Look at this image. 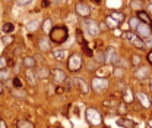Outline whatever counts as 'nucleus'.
<instances>
[{
    "mask_svg": "<svg viewBox=\"0 0 152 128\" xmlns=\"http://www.w3.org/2000/svg\"><path fill=\"white\" fill-rule=\"evenodd\" d=\"M50 40L54 44H63L69 37V30L65 25H56L50 30Z\"/></svg>",
    "mask_w": 152,
    "mask_h": 128,
    "instance_id": "obj_1",
    "label": "nucleus"
},
{
    "mask_svg": "<svg viewBox=\"0 0 152 128\" xmlns=\"http://www.w3.org/2000/svg\"><path fill=\"white\" fill-rule=\"evenodd\" d=\"M86 121H88L89 125H100L101 121H103L101 119V113L97 109L89 108V109H86Z\"/></svg>",
    "mask_w": 152,
    "mask_h": 128,
    "instance_id": "obj_2",
    "label": "nucleus"
},
{
    "mask_svg": "<svg viewBox=\"0 0 152 128\" xmlns=\"http://www.w3.org/2000/svg\"><path fill=\"white\" fill-rule=\"evenodd\" d=\"M82 57H80V55L79 53H73L70 57H69V62H67V68H69V71H72V72H76V71H79L80 68H82Z\"/></svg>",
    "mask_w": 152,
    "mask_h": 128,
    "instance_id": "obj_3",
    "label": "nucleus"
},
{
    "mask_svg": "<svg viewBox=\"0 0 152 128\" xmlns=\"http://www.w3.org/2000/svg\"><path fill=\"white\" fill-rule=\"evenodd\" d=\"M72 83H73V85H75L82 94H88V93H89V85H88V83H86L82 77H75V78L72 80Z\"/></svg>",
    "mask_w": 152,
    "mask_h": 128,
    "instance_id": "obj_4",
    "label": "nucleus"
},
{
    "mask_svg": "<svg viewBox=\"0 0 152 128\" xmlns=\"http://www.w3.org/2000/svg\"><path fill=\"white\" fill-rule=\"evenodd\" d=\"M85 27H86L89 36L97 37V36L100 34V25L97 24V21H94V19H86V21H85Z\"/></svg>",
    "mask_w": 152,
    "mask_h": 128,
    "instance_id": "obj_5",
    "label": "nucleus"
},
{
    "mask_svg": "<svg viewBox=\"0 0 152 128\" xmlns=\"http://www.w3.org/2000/svg\"><path fill=\"white\" fill-rule=\"evenodd\" d=\"M107 87H108V81H107L105 78H98V77H95V78L92 80V88H94V91H97V93H101V91L107 90Z\"/></svg>",
    "mask_w": 152,
    "mask_h": 128,
    "instance_id": "obj_6",
    "label": "nucleus"
},
{
    "mask_svg": "<svg viewBox=\"0 0 152 128\" xmlns=\"http://www.w3.org/2000/svg\"><path fill=\"white\" fill-rule=\"evenodd\" d=\"M50 74L53 75V81H54L56 84H62V83H65V80H66L65 71H62V69H59V68H53V69L50 71Z\"/></svg>",
    "mask_w": 152,
    "mask_h": 128,
    "instance_id": "obj_7",
    "label": "nucleus"
},
{
    "mask_svg": "<svg viewBox=\"0 0 152 128\" xmlns=\"http://www.w3.org/2000/svg\"><path fill=\"white\" fill-rule=\"evenodd\" d=\"M136 33H138V36H139V37H143V39H148V37H151L152 30H151V27H149L148 24H145V22H142V24H139V27L136 28Z\"/></svg>",
    "mask_w": 152,
    "mask_h": 128,
    "instance_id": "obj_8",
    "label": "nucleus"
},
{
    "mask_svg": "<svg viewBox=\"0 0 152 128\" xmlns=\"http://www.w3.org/2000/svg\"><path fill=\"white\" fill-rule=\"evenodd\" d=\"M126 39L132 43L135 47H138V49H143V47H145V46H143V41L141 40V37H139L138 34H133V33H126Z\"/></svg>",
    "mask_w": 152,
    "mask_h": 128,
    "instance_id": "obj_9",
    "label": "nucleus"
},
{
    "mask_svg": "<svg viewBox=\"0 0 152 128\" xmlns=\"http://www.w3.org/2000/svg\"><path fill=\"white\" fill-rule=\"evenodd\" d=\"M75 10H76V13H77V15H80V16H89V13H91L89 6H88V4H85V3H82V1L76 3Z\"/></svg>",
    "mask_w": 152,
    "mask_h": 128,
    "instance_id": "obj_10",
    "label": "nucleus"
},
{
    "mask_svg": "<svg viewBox=\"0 0 152 128\" xmlns=\"http://www.w3.org/2000/svg\"><path fill=\"white\" fill-rule=\"evenodd\" d=\"M117 62V53L114 47H108L105 52V63H115Z\"/></svg>",
    "mask_w": 152,
    "mask_h": 128,
    "instance_id": "obj_11",
    "label": "nucleus"
},
{
    "mask_svg": "<svg viewBox=\"0 0 152 128\" xmlns=\"http://www.w3.org/2000/svg\"><path fill=\"white\" fill-rule=\"evenodd\" d=\"M148 75H149V69H148L146 66H141V68H138V69L135 71V77H136L138 80H146Z\"/></svg>",
    "mask_w": 152,
    "mask_h": 128,
    "instance_id": "obj_12",
    "label": "nucleus"
},
{
    "mask_svg": "<svg viewBox=\"0 0 152 128\" xmlns=\"http://www.w3.org/2000/svg\"><path fill=\"white\" fill-rule=\"evenodd\" d=\"M25 75H27V80H28V83L32 85H37V80H38V77H37V74L32 71V69H27L25 71Z\"/></svg>",
    "mask_w": 152,
    "mask_h": 128,
    "instance_id": "obj_13",
    "label": "nucleus"
},
{
    "mask_svg": "<svg viewBox=\"0 0 152 128\" xmlns=\"http://www.w3.org/2000/svg\"><path fill=\"white\" fill-rule=\"evenodd\" d=\"M136 97L141 100V105L143 106V108H149V105H151V102H149V99L145 96V93H142V91H139L138 94H136Z\"/></svg>",
    "mask_w": 152,
    "mask_h": 128,
    "instance_id": "obj_14",
    "label": "nucleus"
},
{
    "mask_svg": "<svg viewBox=\"0 0 152 128\" xmlns=\"http://www.w3.org/2000/svg\"><path fill=\"white\" fill-rule=\"evenodd\" d=\"M117 125H118V127H124V128H133L136 125V122L132 121V119H118V121H117Z\"/></svg>",
    "mask_w": 152,
    "mask_h": 128,
    "instance_id": "obj_15",
    "label": "nucleus"
},
{
    "mask_svg": "<svg viewBox=\"0 0 152 128\" xmlns=\"http://www.w3.org/2000/svg\"><path fill=\"white\" fill-rule=\"evenodd\" d=\"M67 56V52L66 50H53V57L56 60H65Z\"/></svg>",
    "mask_w": 152,
    "mask_h": 128,
    "instance_id": "obj_16",
    "label": "nucleus"
},
{
    "mask_svg": "<svg viewBox=\"0 0 152 128\" xmlns=\"http://www.w3.org/2000/svg\"><path fill=\"white\" fill-rule=\"evenodd\" d=\"M38 47H39L41 52H50V41L47 39H42L38 43Z\"/></svg>",
    "mask_w": 152,
    "mask_h": 128,
    "instance_id": "obj_17",
    "label": "nucleus"
},
{
    "mask_svg": "<svg viewBox=\"0 0 152 128\" xmlns=\"http://www.w3.org/2000/svg\"><path fill=\"white\" fill-rule=\"evenodd\" d=\"M48 74H50V71L47 69V68H44V66H41V68H38L37 69V77L38 78H47L48 77Z\"/></svg>",
    "mask_w": 152,
    "mask_h": 128,
    "instance_id": "obj_18",
    "label": "nucleus"
},
{
    "mask_svg": "<svg viewBox=\"0 0 152 128\" xmlns=\"http://www.w3.org/2000/svg\"><path fill=\"white\" fill-rule=\"evenodd\" d=\"M138 18H139V21L142 19L145 24H149V22H152L151 18H149V15H148V13H145L143 10H138Z\"/></svg>",
    "mask_w": 152,
    "mask_h": 128,
    "instance_id": "obj_19",
    "label": "nucleus"
},
{
    "mask_svg": "<svg viewBox=\"0 0 152 128\" xmlns=\"http://www.w3.org/2000/svg\"><path fill=\"white\" fill-rule=\"evenodd\" d=\"M16 125H18V128H34V124L27 121V119H19L16 122Z\"/></svg>",
    "mask_w": 152,
    "mask_h": 128,
    "instance_id": "obj_20",
    "label": "nucleus"
},
{
    "mask_svg": "<svg viewBox=\"0 0 152 128\" xmlns=\"http://www.w3.org/2000/svg\"><path fill=\"white\" fill-rule=\"evenodd\" d=\"M24 65H25L28 69H31V68L35 65V59H34L32 56H27V57H24Z\"/></svg>",
    "mask_w": 152,
    "mask_h": 128,
    "instance_id": "obj_21",
    "label": "nucleus"
},
{
    "mask_svg": "<svg viewBox=\"0 0 152 128\" xmlns=\"http://www.w3.org/2000/svg\"><path fill=\"white\" fill-rule=\"evenodd\" d=\"M1 30H3V33H4V34H10V33L15 30V27H13V24H10V22H6V24L3 25V28H1Z\"/></svg>",
    "mask_w": 152,
    "mask_h": 128,
    "instance_id": "obj_22",
    "label": "nucleus"
},
{
    "mask_svg": "<svg viewBox=\"0 0 152 128\" xmlns=\"http://www.w3.org/2000/svg\"><path fill=\"white\" fill-rule=\"evenodd\" d=\"M38 27H39V21H31L28 25H27V28H28V31H31V33H34L35 30H37Z\"/></svg>",
    "mask_w": 152,
    "mask_h": 128,
    "instance_id": "obj_23",
    "label": "nucleus"
},
{
    "mask_svg": "<svg viewBox=\"0 0 152 128\" xmlns=\"http://www.w3.org/2000/svg\"><path fill=\"white\" fill-rule=\"evenodd\" d=\"M129 25H130V28H138L139 27V18L136 16H133V18H130V22H129Z\"/></svg>",
    "mask_w": 152,
    "mask_h": 128,
    "instance_id": "obj_24",
    "label": "nucleus"
},
{
    "mask_svg": "<svg viewBox=\"0 0 152 128\" xmlns=\"http://www.w3.org/2000/svg\"><path fill=\"white\" fill-rule=\"evenodd\" d=\"M111 18H113L114 21H123V19H124V15H123L121 12H113V13H111Z\"/></svg>",
    "mask_w": 152,
    "mask_h": 128,
    "instance_id": "obj_25",
    "label": "nucleus"
},
{
    "mask_svg": "<svg viewBox=\"0 0 152 128\" xmlns=\"http://www.w3.org/2000/svg\"><path fill=\"white\" fill-rule=\"evenodd\" d=\"M95 57H97V60H98L100 63H105V53H103V52H98V53L95 55Z\"/></svg>",
    "mask_w": 152,
    "mask_h": 128,
    "instance_id": "obj_26",
    "label": "nucleus"
},
{
    "mask_svg": "<svg viewBox=\"0 0 152 128\" xmlns=\"http://www.w3.org/2000/svg\"><path fill=\"white\" fill-rule=\"evenodd\" d=\"M76 40H77V43H80V44H86L85 40H83V34H82L80 30H76Z\"/></svg>",
    "mask_w": 152,
    "mask_h": 128,
    "instance_id": "obj_27",
    "label": "nucleus"
},
{
    "mask_svg": "<svg viewBox=\"0 0 152 128\" xmlns=\"http://www.w3.org/2000/svg\"><path fill=\"white\" fill-rule=\"evenodd\" d=\"M105 22H107V25H108L110 28H115V27H117V22L114 21L111 16H107V18H105Z\"/></svg>",
    "mask_w": 152,
    "mask_h": 128,
    "instance_id": "obj_28",
    "label": "nucleus"
},
{
    "mask_svg": "<svg viewBox=\"0 0 152 128\" xmlns=\"http://www.w3.org/2000/svg\"><path fill=\"white\" fill-rule=\"evenodd\" d=\"M130 6H132L133 9H139V10H141V7H142V0H133V1L130 3Z\"/></svg>",
    "mask_w": 152,
    "mask_h": 128,
    "instance_id": "obj_29",
    "label": "nucleus"
},
{
    "mask_svg": "<svg viewBox=\"0 0 152 128\" xmlns=\"http://www.w3.org/2000/svg\"><path fill=\"white\" fill-rule=\"evenodd\" d=\"M42 28H44V31H45V33H50V30H51V21H50V19H45V21H44Z\"/></svg>",
    "mask_w": 152,
    "mask_h": 128,
    "instance_id": "obj_30",
    "label": "nucleus"
},
{
    "mask_svg": "<svg viewBox=\"0 0 152 128\" xmlns=\"http://www.w3.org/2000/svg\"><path fill=\"white\" fill-rule=\"evenodd\" d=\"M12 41H13V37H12V36H4V37L1 39V43H3L4 46H7V44H12Z\"/></svg>",
    "mask_w": 152,
    "mask_h": 128,
    "instance_id": "obj_31",
    "label": "nucleus"
},
{
    "mask_svg": "<svg viewBox=\"0 0 152 128\" xmlns=\"http://www.w3.org/2000/svg\"><path fill=\"white\" fill-rule=\"evenodd\" d=\"M7 77H9V71L6 68L0 69V80H7Z\"/></svg>",
    "mask_w": 152,
    "mask_h": 128,
    "instance_id": "obj_32",
    "label": "nucleus"
},
{
    "mask_svg": "<svg viewBox=\"0 0 152 128\" xmlns=\"http://www.w3.org/2000/svg\"><path fill=\"white\" fill-rule=\"evenodd\" d=\"M123 74H124V71H123V68H115V69H114V75H115L117 78H120V77H123Z\"/></svg>",
    "mask_w": 152,
    "mask_h": 128,
    "instance_id": "obj_33",
    "label": "nucleus"
},
{
    "mask_svg": "<svg viewBox=\"0 0 152 128\" xmlns=\"http://www.w3.org/2000/svg\"><path fill=\"white\" fill-rule=\"evenodd\" d=\"M118 112H120V113H126V112H127V106H126V103H121V105L118 106Z\"/></svg>",
    "mask_w": 152,
    "mask_h": 128,
    "instance_id": "obj_34",
    "label": "nucleus"
},
{
    "mask_svg": "<svg viewBox=\"0 0 152 128\" xmlns=\"http://www.w3.org/2000/svg\"><path fill=\"white\" fill-rule=\"evenodd\" d=\"M6 63H7V60H6V56H1V57H0V69L6 68Z\"/></svg>",
    "mask_w": 152,
    "mask_h": 128,
    "instance_id": "obj_35",
    "label": "nucleus"
},
{
    "mask_svg": "<svg viewBox=\"0 0 152 128\" xmlns=\"http://www.w3.org/2000/svg\"><path fill=\"white\" fill-rule=\"evenodd\" d=\"M143 46H146L148 49H152V39H151V37L145 39V41H143Z\"/></svg>",
    "mask_w": 152,
    "mask_h": 128,
    "instance_id": "obj_36",
    "label": "nucleus"
},
{
    "mask_svg": "<svg viewBox=\"0 0 152 128\" xmlns=\"http://www.w3.org/2000/svg\"><path fill=\"white\" fill-rule=\"evenodd\" d=\"M13 85H15L16 88H21V87H22V83H21V80H19L18 77H16V78L13 80Z\"/></svg>",
    "mask_w": 152,
    "mask_h": 128,
    "instance_id": "obj_37",
    "label": "nucleus"
},
{
    "mask_svg": "<svg viewBox=\"0 0 152 128\" xmlns=\"http://www.w3.org/2000/svg\"><path fill=\"white\" fill-rule=\"evenodd\" d=\"M32 0H18V4L19 6H25V4H29Z\"/></svg>",
    "mask_w": 152,
    "mask_h": 128,
    "instance_id": "obj_38",
    "label": "nucleus"
},
{
    "mask_svg": "<svg viewBox=\"0 0 152 128\" xmlns=\"http://www.w3.org/2000/svg\"><path fill=\"white\" fill-rule=\"evenodd\" d=\"M132 62H133L135 65H138V63L141 62V57H139V56H133V59H132Z\"/></svg>",
    "mask_w": 152,
    "mask_h": 128,
    "instance_id": "obj_39",
    "label": "nucleus"
},
{
    "mask_svg": "<svg viewBox=\"0 0 152 128\" xmlns=\"http://www.w3.org/2000/svg\"><path fill=\"white\" fill-rule=\"evenodd\" d=\"M54 90H56V88H54V85H48V88H47V91H48V94H51V91H53V93H54Z\"/></svg>",
    "mask_w": 152,
    "mask_h": 128,
    "instance_id": "obj_40",
    "label": "nucleus"
},
{
    "mask_svg": "<svg viewBox=\"0 0 152 128\" xmlns=\"http://www.w3.org/2000/svg\"><path fill=\"white\" fill-rule=\"evenodd\" d=\"M146 10H148V15H152V3H151V4H148Z\"/></svg>",
    "mask_w": 152,
    "mask_h": 128,
    "instance_id": "obj_41",
    "label": "nucleus"
},
{
    "mask_svg": "<svg viewBox=\"0 0 152 128\" xmlns=\"http://www.w3.org/2000/svg\"><path fill=\"white\" fill-rule=\"evenodd\" d=\"M148 60H149V63H152V50L149 52V55H148Z\"/></svg>",
    "mask_w": 152,
    "mask_h": 128,
    "instance_id": "obj_42",
    "label": "nucleus"
},
{
    "mask_svg": "<svg viewBox=\"0 0 152 128\" xmlns=\"http://www.w3.org/2000/svg\"><path fill=\"white\" fill-rule=\"evenodd\" d=\"M0 128H6V124H4V121H0Z\"/></svg>",
    "mask_w": 152,
    "mask_h": 128,
    "instance_id": "obj_43",
    "label": "nucleus"
},
{
    "mask_svg": "<svg viewBox=\"0 0 152 128\" xmlns=\"http://www.w3.org/2000/svg\"><path fill=\"white\" fill-rule=\"evenodd\" d=\"M148 125H149V128H152V118L148 119Z\"/></svg>",
    "mask_w": 152,
    "mask_h": 128,
    "instance_id": "obj_44",
    "label": "nucleus"
},
{
    "mask_svg": "<svg viewBox=\"0 0 152 128\" xmlns=\"http://www.w3.org/2000/svg\"><path fill=\"white\" fill-rule=\"evenodd\" d=\"M51 1H54V3H63L65 0H51Z\"/></svg>",
    "mask_w": 152,
    "mask_h": 128,
    "instance_id": "obj_45",
    "label": "nucleus"
},
{
    "mask_svg": "<svg viewBox=\"0 0 152 128\" xmlns=\"http://www.w3.org/2000/svg\"><path fill=\"white\" fill-rule=\"evenodd\" d=\"M94 1H95V3H101L103 0H94Z\"/></svg>",
    "mask_w": 152,
    "mask_h": 128,
    "instance_id": "obj_46",
    "label": "nucleus"
},
{
    "mask_svg": "<svg viewBox=\"0 0 152 128\" xmlns=\"http://www.w3.org/2000/svg\"><path fill=\"white\" fill-rule=\"evenodd\" d=\"M149 84H151V93H152V78H151V81H149Z\"/></svg>",
    "mask_w": 152,
    "mask_h": 128,
    "instance_id": "obj_47",
    "label": "nucleus"
},
{
    "mask_svg": "<svg viewBox=\"0 0 152 128\" xmlns=\"http://www.w3.org/2000/svg\"><path fill=\"white\" fill-rule=\"evenodd\" d=\"M0 94H1V84H0Z\"/></svg>",
    "mask_w": 152,
    "mask_h": 128,
    "instance_id": "obj_48",
    "label": "nucleus"
},
{
    "mask_svg": "<svg viewBox=\"0 0 152 128\" xmlns=\"http://www.w3.org/2000/svg\"><path fill=\"white\" fill-rule=\"evenodd\" d=\"M151 1H152V0H151Z\"/></svg>",
    "mask_w": 152,
    "mask_h": 128,
    "instance_id": "obj_49",
    "label": "nucleus"
}]
</instances>
